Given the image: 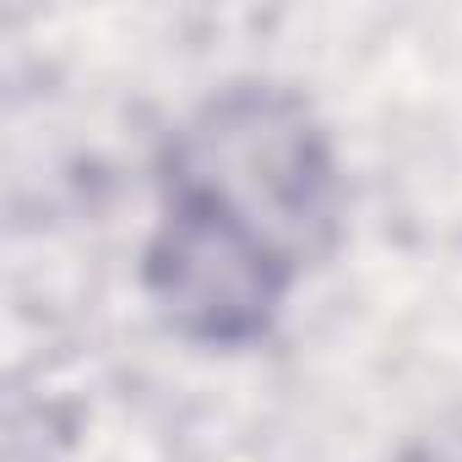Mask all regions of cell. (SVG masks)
<instances>
[{"label":"cell","instance_id":"6da1fadb","mask_svg":"<svg viewBox=\"0 0 462 462\" xmlns=\"http://www.w3.org/2000/svg\"><path fill=\"white\" fill-rule=\"evenodd\" d=\"M147 289L174 332L240 348L273 327L289 294V256L240 207L180 185L147 245Z\"/></svg>","mask_w":462,"mask_h":462},{"label":"cell","instance_id":"7a4b0ae2","mask_svg":"<svg viewBox=\"0 0 462 462\" xmlns=\"http://www.w3.org/2000/svg\"><path fill=\"white\" fill-rule=\"evenodd\" d=\"M327 152L321 136L305 125V115L289 98H228L212 109V120L190 136V163L180 185H201L223 196L228 207H240L251 223L256 196L289 223L327 217ZM273 235V228H267Z\"/></svg>","mask_w":462,"mask_h":462}]
</instances>
